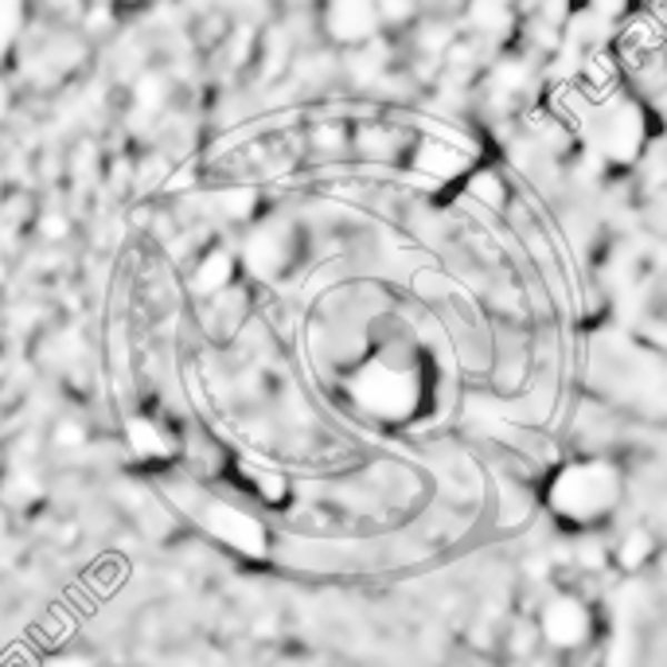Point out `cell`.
I'll use <instances>...</instances> for the list:
<instances>
[{
  "label": "cell",
  "mask_w": 667,
  "mask_h": 667,
  "mask_svg": "<svg viewBox=\"0 0 667 667\" xmlns=\"http://www.w3.org/2000/svg\"><path fill=\"white\" fill-rule=\"evenodd\" d=\"M648 121H651L648 106L625 90L613 102L597 106L581 141L609 168H633L644 157V149H648Z\"/></svg>",
  "instance_id": "cell-1"
},
{
  "label": "cell",
  "mask_w": 667,
  "mask_h": 667,
  "mask_svg": "<svg viewBox=\"0 0 667 667\" xmlns=\"http://www.w3.org/2000/svg\"><path fill=\"white\" fill-rule=\"evenodd\" d=\"M511 196H516V188H508V180H504L496 168H472V172L465 176V199L485 207L488 215H504Z\"/></svg>",
  "instance_id": "cell-2"
}]
</instances>
